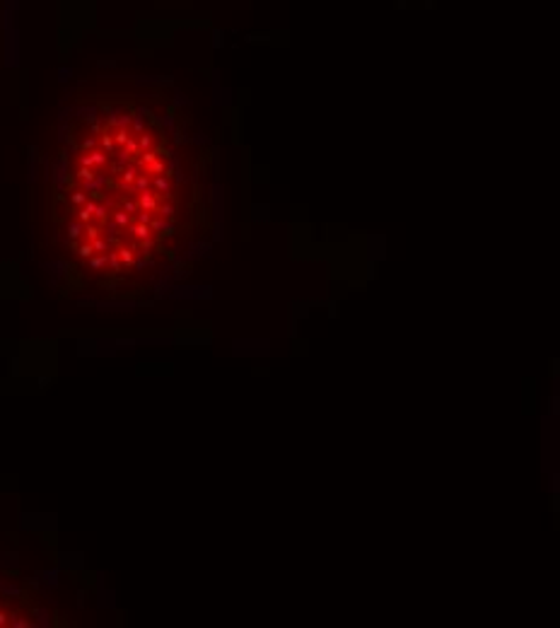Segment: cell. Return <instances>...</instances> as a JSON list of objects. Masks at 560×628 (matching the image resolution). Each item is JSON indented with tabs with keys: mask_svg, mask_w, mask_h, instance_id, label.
I'll return each instance as SVG.
<instances>
[{
	"mask_svg": "<svg viewBox=\"0 0 560 628\" xmlns=\"http://www.w3.org/2000/svg\"><path fill=\"white\" fill-rule=\"evenodd\" d=\"M215 150L165 80H94L60 107L41 254L63 297L150 300L218 234Z\"/></svg>",
	"mask_w": 560,
	"mask_h": 628,
	"instance_id": "1",
	"label": "cell"
},
{
	"mask_svg": "<svg viewBox=\"0 0 560 628\" xmlns=\"http://www.w3.org/2000/svg\"><path fill=\"white\" fill-rule=\"evenodd\" d=\"M60 624L36 585L15 571H0V628H31Z\"/></svg>",
	"mask_w": 560,
	"mask_h": 628,
	"instance_id": "2",
	"label": "cell"
}]
</instances>
